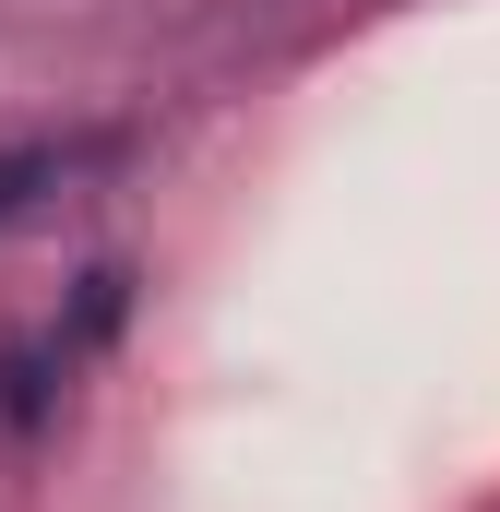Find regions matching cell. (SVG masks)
Wrapping results in <instances>:
<instances>
[{
    "label": "cell",
    "mask_w": 500,
    "mask_h": 512,
    "mask_svg": "<svg viewBox=\"0 0 500 512\" xmlns=\"http://www.w3.org/2000/svg\"><path fill=\"white\" fill-rule=\"evenodd\" d=\"M96 167H120V131H24V143H0V227L84 191Z\"/></svg>",
    "instance_id": "6da1fadb"
}]
</instances>
